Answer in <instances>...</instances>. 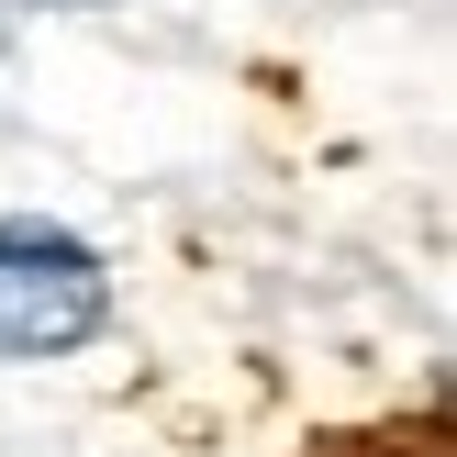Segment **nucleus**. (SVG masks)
Instances as JSON below:
<instances>
[{
	"instance_id": "obj_1",
	"label": "nucleus",
	"mask_w": 457,
	"mask_h": 457,
	"mask_svg": "<svg viewBox=\"0 0 457 457\" xmlns=\"http://www.w3.org/2000/svg\"><path fill=\"white\" fill-rule=\"evenodd\" d=\"M112 312V279L101 257H89L79 235H56V223H0V357H67L89 346Z\"/></svg>"
},
{
	"instance_id": "obj_2",
	"label": "nucleus",
	"mask_w": 457,
	"mask_h": 457,
	"mask_svg": "<svg viewBox=\"0 0 457 457\" xmlns=\"http://www.w3.org/2000/svg\"><path fill=\"white\" fill-rule=\"evenodd\" d=\"M0 45H12V0H0Z\"/></svg>"
}]
</instances>
